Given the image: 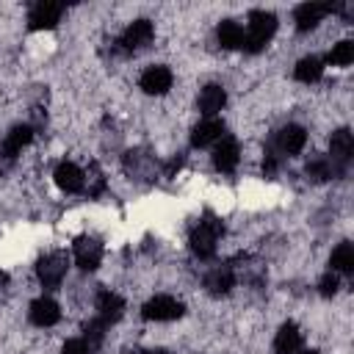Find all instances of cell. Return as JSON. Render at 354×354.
I'll return each instance as SVG.
<instances>
[{"mask_svg":"<svg viewBox=\"0 0 354 354\" xmlns=\"http://www.w3.org/2000/svg\"><path fill=\"white\" fill-rule=\"evenodd\" d=\"M171 80H174L171 69L163 66V64H155V66H147V69L141 72L138 86H141L147 94H166V91L171 88Z\"/></svg>","mask_w":354,"mask_h":354,"instance_id":"obj_8","label":"cell"},{"mask_svg":"<svg viewBox=\"0 0 354 354\" xmlns=\"http://www.w3.org/2000/svg\"><path fill=\"white\" fill-rule=\"evenodd\" d=\"M30 141H33V127L30 124H17V127L8 130L6 141H3V155H8V160L17 158Z\"/></svg>","mask_w":354,"mask_h":354,"instance_id":"obj_19","label":"cell"},{"mask_svg":"<svg viewBox=\"0 0 354 354\" xmlns=\"http://www.w3.org/2000/svg\"><path fill=\"white\" fill-rule=\"evenodd\" d=\"M301 354H321V351H315V348H307V351H301Z\"/></svg>","mask_w":354,"mask_h":354,"instance_id":"obj_31","label":"cell"},{"mask_svg":"<svg viewBox=\"0 0 354 354\" xmlns=\"http://www.w3.org/2000/svg\"><path fill=\"white\" fill-rule=\"evenodd\" d=\"M224 105H227V91L218 83H210V86L202 88V94H199V111L205 113V119L216 116Z\"/></svg>","mask_w":354,"mask_h":354,"instance_id":"obj_18","label":"cell"},{"mask_svg":"<svg viewBox=\"0 0 354 354\" xmlns=\"http://www.w3.org/2000/svg\"><path fill=\"white\" fill-rule=\"evenodd\" d=\"M277 33V14L271 11H252L249 14V25L243 30V50L246 53H260L266 50V44L271 41V36Z\"/></svg>","mask_w":354,"mask_h":354,"instance_id":"obj_1","label":"cell"},{"mask_svg":"<svg viewBox=\"0 0 354 354\" xmlns=\"http://www.w3.org/2000/svg\"><path fill=\"white\" fill-rule=\"evenodd\" d=\"M61 354H91V351H88V346H86V340H83V337H72V340H66V343H64Z\"/></svg>","mask_w":354,"mask_h":354,"instance_id":"obj_28","label":"cell"},{"mask_svg":"<svg viewBox=\"0 0 354 354\" xmlns=\"http://www.w3.org/2000/svg\"><path fill=\"white\" fill-rule=\"evenodd\" d=\"M183 313H185V304L169 293L152 296L141 307V318H147V321H177V318H183Z\"/></svg>","mask_w":354,"mask_h":354,"instance_id":"obj_4","label":"cell"},{"mask_svg":"<svg viewBox=\"0 0 354 354\" xmlns=\"http://www.w3.org/2000/svg\"><path fill=\"white\" fill-rule=\"evenodd\" d=\"M216 36H218V44H221L224 50H238V47H243V28H241V22H235V19L218 22Z\"/></svg>","mask_w":354,"mask_h":354,"instance_id":"obj_21","label":"cell"},{"mask_svg":"<svg viewBox=\"0 0 354 354\" xmlns=\"http://www.w3.org/2000/svg\"><path fill=\"white\" fill-rule=\"evenodd\" d=\"M61 14H64V6L41 0V3H36V6L30 8V14H28V28H30V30H50V28L58 25Z\"/></svg>","mask_w":354,"mask_h":354,"instance_id":"obj_6","label":"cell"},{"mask_svg":"<svg viewBox=\"0 0 354 354\" xmlns=\"http://www.w3.org/2000/svg\"><path fill=\"white\" fill-rule=\"evenodd\" d=\"M66 268H69V257H66L64 252H50V254H44V257L36 263V277H39V282H41L47 290H53V288H58V285L64 282Z\"/></svg>","mask_w":354,"mask_h":354,"instance_id":"obj_3","label":"cell"},{"mask_svg":"<svg viewBox=\"0 0 354 354\" xmlns=\"http://www.w3.org/2000/svg\"><path fill=\"white\" fill-rule=\"evenodd\" d=\"M152 22L149 19H136V22H130L127 28H124V33L119 36V44L127 50V53H133V50H141L144 44H149L152 41Z\"/></svg>","mask_w":354,"mask_h":354,"instance_id":"obj_9","label":"cell"},{"mask_svg":"<svg viewBox=\"0 0 354 354\" xmlns=\"http://www.w3.org/2000/svg\"><path fill=\"white\" fill-rule=\"evenodd\" d=\"M94 307H97V318L105 324H116L124 315V299L113 290H100Z\"/></svg>","mask_w":354,"mask_h":354,"instance_id":"obj_11","label":"cell"},{"mask_svg":"<svg viewBox=\"0 0 354 354\" xmlns=\"http://www.w3.org/2000/svg\"><path fill=\"white\" fill-rule=\"evenodd\" d=\"M329 11H332V6H326V3H301V6H296V11H293L296 28H299L301 33H307V30H313Z\"/></svg>","mask_w":354,"mask_h":354,"instance_id":"obj_12","label":"cell"},{"mask_svg":"<svg viewBox=\"0 0 354 354\" xmlns=\"http://www.w3.org/2000/svg\"><path fill=\"white\" fill-rule=\"evenodd\" d=\"M351 61H354V41L343 39V41H337V44L329 50V64H335V66H348Z\"/></svg>","mask_w":354,"mask_h":354,"instance_id":"obj_26","label":"cell"},{"mask_svg":"<svg viewBox=\"0 0 354 354\" xmlns=\"http://www.w3.org/2000/svg\"><path fill=\"white\" fill-rule=\"evenodd\" d=\"M337 288H340V282H337V274H335V271L324 274V277H321V282H318L321 296H335V293H337Z\"/></svg>","mask_w":354,"mask_h":354,"instance_id":"obj_27","label":"cell"},{"mask_svg":"<svg viewBox=\"0 0 354 354\" xmlns=\"http://www.w3.org/2000/svg\"><path fill=\"white\" fill-rule=\"evenodd\" d=\"M221 138H224V122L216 119V116L202 119V122L194 127V133H191V144H194V147H207V144H216V141H221Z\"/></svg>","mask_w":354,"mask_h":354,"instance_id":"obj_15","label":"cell"},{"mask_svg":"<svg viewBox=\"0 0 354 354\" xmlns=\"http://www.w3.org/2000/svg\"><path fill=\"white\" fill-rule=\"evenodd\" d=\"M301 348V332L293 321L282 324L277 337H274V354H296Z\"/></svg>","mask_w":354,"mask_h":354,"instance_id":"obj_17","label":"cell"},{"mask_svg":"<svg viewBox=\"0 0 354 354\" xmlns=\"http://www.w3.org/2000/svg\"><path fill=\"white\" fill-rule=\"evenodd\" d=\"M213 166L218 171H232L238 166V144L232 138H221L213 149Z\"/></svg>","mask_w":354,"mask_h":354,"instance_id":"obj_20","label":"cell"},{"mask_svg":"<svg viewBox=\"0 0 354 354\" xmlns=\"http://www.w3.org/2000/svg\"><path fill=\"white\" fill-rule=\"evenodd\" d=\"M277 166H279L277 155H274V152H268V155H266V160H263V171H266V177H274V174H277Z\"/></svg>","mask_w":354,"mask_h":354,"instance_id":"obj_29","label":"cell"},{"mask_svg":"<svg viewBox=\"0 0 354 354\" xmlns=\"http://www.w3.org/2000/svg\"><path fill=\"white\" fill-rule=\"evenodd\" d=\"M324 75V61L318 55H307L293 66V77L301 83H315Z\"/></svg>","mask_w":354,"mask_h":354,"instance_id":"obj_24","label":"cell"},{"mask_svg":"<svg viewBox=\"0 0 354 354\" xmlns=\"http://www.w3.org/2000/svg\"><path fill=\"white\" fill-rule=\"evenodd\" d=\"M221 235H224V224H221L216 216L199 218V224L191 230V238H188L191 252H194L196 257H202V260L213 257V254H216V243H218Z\"/></svg>","mask_w":354,"mask_h":354,"instance_id":"obj_2","label":"cell"},{"mask_svg":"<svg viewBox=\"0 0 354 354\" xmlns=\"http://www.w3.org/2000/svg\"><path fill=\"white\" fill-rule=\"evenodd\" d=\"M304 171H307V177L315 180V183H324V180H332V177L343 174V169H340L337 163H332V158H313Z\"/></svg>","mask_w":354,"mask_h":354,"instance_id":"obj_22","label":"cell"},{"mask_svg":"<svg viewBox=\"0 0 354 354\" xmlns=\"http://www.w3.org/2000/svg\"><path fill=\"white\" fill-rule=\"evenodd\" d=\"M304 144H307V133H304V127L301 124H285L279 133H277V149L282 152V155H299L301 149H304Z\"/></svg>","mask_w":354,"mask_h":354,"instance_id":"obj_13","label":"cell"},{"mask_svg":"<svg viewBox=\"0 0 354 354\" xmlns=\"http://www.w3.org/2000/svg\"><path fill=\"white\" fill-rule=\"evenodd\" d=\"M105 321H100V318H91L86 326H83V340H86V346H88V351L94 354L100 346H102V340H105Z\"/></svg>","mask_w":354,"mask_h":354,"instance_id":"obj_25","label":"cell"},{"mask_svg":"<svg viewBox=\"0 0 354 354\" xmlns=\"http://www.w3.org/2000/svg\"><path fill=\"white\" fill-rule=\"evenodd\" d=\"M351 155H354V136H351V130L348 127L335 130L332 138H329V158H332V163H337L340 169H346V163L351 160Z\"/></svg>","mask_w":354,"mask_h":354,"instance_id":"obj_10","label":"cell"},{"mask_svg":"<svg viewBox=\"0 0 354 354\" xmlns=\"http://www.w3.org/2000/svg\"><path fill=\"white\" fill-rule=\"evenodd\" d=\"M329 266L335 274H351L354 271V246L348 241L337 243L332 249V257H329Z\"/></svg>","mask_w":354,"mask_h":354,"instance_id":"obj_23","label":"cell"},{"mask_svg":"<svg viewBox=\"0 0 354 354\" xmlns=\"http://www.w3.org/2000/svg\"><path fill=\"white\" fill-rule=\"evenodd\" d=\"M205 288H207V293H213V296L230 293V290L235 288V274H232V268H230V266H216L213 271H207Z\"/></svg>","mask_w":354,"mask_h":354,"instance_id":"obj_16","label":"cell"},{"mask_svg":"<svg viewBox=\"0 0 354 354\" xmlns=\"http://www.w3.org/2000/svg\"><path fill=\"white\" fill-rule=\"evenodd\" d=\"M133 354H169V351H163V348H147V351H133Z\"/></svg>","mask_w":354,"mask_h":354,"instance_id":"obj_30","label":"cell"},{"mask_svg":"<svg viewBox=\"0 0 354 354\" xmlns=\"http://www.w3.org/2000/svg\"><path fill=\"white\" fill-rule=\"evenodd\" d=\"M53 180H55V185H58L61 191H66V194H77V191L86 188V171H83L80 166H75L72 160L58 163L55 171H53Z\"/></svg>","mask_w":354,"mask_h":354,"instance_id":"obj_7","label":"cell"},{"mask_svg":"<svg viewBox=\"0 0 354 354\" xmlns=\"http://www.w3.org/2000/svg\"><path fill=\"white\" fill-rule=\"evenodd\" d=\"M72 254H75L77 268H83V271H94V268L102 263V243H100L94 235H80V238L75 241Z\"/></svg>","mask_w":354,"mask_h":354,"instance_id":"obj_5","label":"cell"},{"mask_svg":"<svg viewBox=\"0 0 354 354\" xmlns=\"http://www.w3.org/2000/svg\"><path fill=\"white\" fill-rule=\"evenodd\" d=\"M28 315H30V321H33L36 326H53V324H58V318H61V307H58L50 296H39V299L30 301Z\"/></svg>","mask_w":354,"mask_h":354,"instance_id":"obj_14","label":"cell"}]
</instances>
